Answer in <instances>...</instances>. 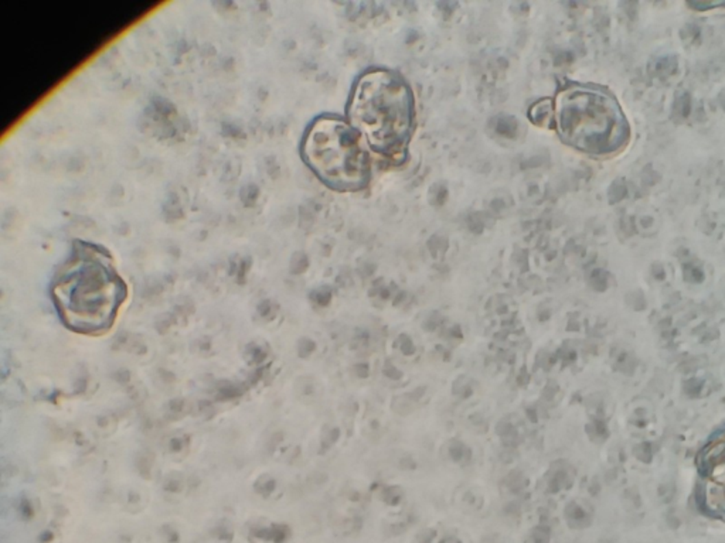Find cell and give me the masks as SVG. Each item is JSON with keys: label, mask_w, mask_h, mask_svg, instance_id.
I'll use <instances>...</instances> for the list:
<instances>
[{"label": "cell", "mask_w": 725, "mask_h": 543, "mask_svg": "<svg viewBox=\"0 0 725 543\" xmlns=\"http://www.w3.org/2000/svg\"><path fill=\"white\" fill-rule=\"evenodd\" d=\"M554 119L565 145L591 156L615 154L630 139L622 106L601 86L570 84L562 88L555 97Z\"/></svg>", "instance_id": "obj_3"}, {"label": "cell", "mask_w": 725, "mask_h": 543, "mask_svg": "<svg viewBox=\"0 0 725 543\" xmlns=\"http://www.w3.org/2000/svg\"><path fill=\"white\" fill-rule=\"evenodd\" d=\"M369 145L345 119L321 115L306 128L301 142L305 165L323 184L340 193L358 191L370 181Z\"/></svg>", "instance_id": "obj_4"}, {"label": "cell", "mask_w": 725, "mask_h": 543, "mask_svg": "<svg viewBox=\"0 0 725 543\" xmlns=\"http://www.w3.org/2000/svg\"><path fill=\"white\" fill-rule=\"evenodd\" d=\"M414 94L387 68H371L353 85L346 115L369 147L389 158L404 157L414 129Z\"/></svg>", "instance_id": "obj_2"}, {"label": "cell", "mask_w": 725, "mask_h": 543, "mask_svg": "<svg viewBox=\"0 0 725 543\" xmlns=\"http://www.w3.org/2000/svg\"><path fill=\"white\" fill-rule=\"evenodd\" d=\"M704 504L714 514L725 516V436L713 443L704 460Z\"/></svg>", "instance_id": "obj_5"}, {"label": "cell", "mask_w": 725, "mask_h": 543, "mask_svg": "<svg viewBox=\"0 0 725 543\" xmlns=\"http://www.w3.org/2000/svg\"><path fill=\"white\" fill-rule=\"evenodd\" d=\"M125 296L126 286L106 249L76 241L53 282L54 303L65 324L84 333L106 330Z\"/></svg>", "instance_id": "obj_1"}]
</instances>
